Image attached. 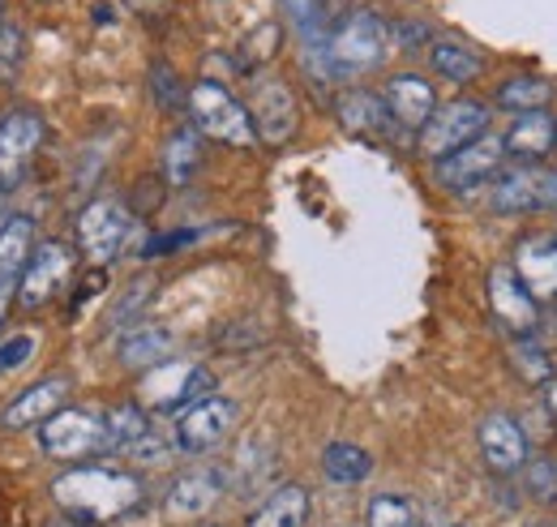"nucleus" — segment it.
Masks as SVG:
<instances>
[{
    "label": "nucleus",
    "instance_id": "nucleus-19",
    "mask_svg": "<svg viewBox=\"0 0 557 527\" xmlns=\"http://www.w3.org/2000/svg\"><path fill=\"white\" fill-rule=\"evenodd\" d=\"M65 399H70V382H65V378H44V382L26 387L22 395H17L13 403H9V407H4L0 425H4L9 433L35 429V425H44L48 416H57V412L65 407Z\"/></svg>",
    "mask_w": 557,
    "mask_h": 527
},
{
    "label": "nucleus",
    "instance_id": "nucleus-32",
    "mask_svg": "<svg viewBox=\"0 0 557 527\" xmlns=\"http://www.w3.org/2000/svg\"><path fill=\"white\" fill-rule=\"evenodd\" d=\"M364 527H417V506L404 493H377L364 511Z\"/></svg>",
    "mask_w": 557,
    "mask_h": 527
},
{
    "label": "nucleus",
    "instance_id": "nucleus-11",
    "mask_svg": "<svg viewBox=\"0 0 557 527\" xmlns=\"http://www.w3.org/2000/svg\"><path fill=\"white\" fill-rule=\"evenodd\" d=\"M502 163H506V137L502 133H481L463 150L437 159V181L446 189H455V194L459 189H476V185H485L502 172Z\"/></svg>",
    "mask_w": 557,
    "mask_h": 527
},
{
    "label": "nucleus",
    "instance_id": "nucleus-42",
    "mask_svg": "<svg viewBox=\"0 0 557 527\" xmlns=\"http://www.w3.org/2000/svg\"><path fill=\"white\" fill-rule=\"evenodd\" d=\"M44 527H99V524H90V519H77V515H65V519H52V524H44Z\"/></svg>",
    "mask_w": 557,
    "mask_h": 527
},
{
    "label": "nucleus",
    "instance_id": "nucleus-39",
    "mask_svg": "<svg viewBox=\"0 0 557 527\" xmlns=\"http://www.w3.org/2000/svg\"><path fill=\"white\" fill-rule=\"evenodd\" d=\"M424 39H429V26H420V22H408V26L399 22V26H391V44H404L408 52H412L417 44H424Z\"/></svg>",
    "mask_w": 557,
    "mask_h": 527
},
{
    "label": "nucleus",
    "instance_id": "nucleus-20",
    "mask_svg": "<svg viewBox=\"0 0 557 527\" xmlns=\"http://www.w3.org/2000/svg\"><path fill=\"white\" fill-rule=\"evenodd\" d=\"M506 137V155L519 159V163H541L549 150L557 146V121L549 112H523L510 121Z\"/></svg>",
    "mask_w": 557,
    "mask_h": 527
},
{
    "label": "nucleus",
    "instance_id": "nucleus-3",
    "mask_svg": "<svg viewBox=\"0 0 557 527\" xmlns=\"http://www.w3.org/2000/svg\"><path fill=\"white\" fill-rule=\"evenodd\" d=\"M189 121H194V130L202 133V137H214V142H223V146H253L258 142V133H253V117H249V108L223 86V82H194L189 86Z\"/></svg>",
    "mask_w": 557,
    "mask_h": 527
},
{
    "label": "nucleus",
    "instance_id": "nucleus-25",
    "mask_svg": "<svg viewBox=\"0 0 557 527\" xmlns=\"http://www.w3.org/2000/svg\"><path fill=\"white\" fill-rule=\"evenodd\" d=\"M198 168H202V133L194 125H181V130L168 133V142H163V181L168 185H189Z\"/></svg>",
    "mask_w": 557,
    "mask_h": 527
},
{
    "label": "nucleus",
    "instance_id": "nucleus-22",
    "mask_svg": "<svg viewBox=\"0 0 557 527\" xmlns=\"http://www.w3.org/2000/svg\"><path fill=\"white\" fill-rule=\"evenodd\" d=\"M168 352H172V330L150 327V322L129 327L116 343V360L125 369H154V365L168 360Z\"/></svg>",
    "mask_w": 557,
    "mask_h": 527
},
{
    "label": "nucleus",
    "instance_id": "nucleus-24",
    "mask_svg": "<svg viewBox=\"0 0 557 527\" xmlns=\"http://www.w3.org/2000/svg\"><path fill=\"white\" fill-rule=\"evenodd\" d=\"M278 4H283V13H287L292 30L300 35L309 61L322 65V73H331V69H326V39H331V30H326V17H322V4H318V0H278Z\"/></svg>",
    "mask_w": 557,
    "mask_h": 527
},
{
    "label": "nucleus",
    "instance_id": "nucleus-6",
    "mask_svg": "<svg viewBox=\"0 0 557 527\" xmlns=\"http://www.w3.org/2000/svg\"><path fill=\"white\" fill-rule=\"evenodd\" d=\"M129 232H134V210L116 198H95L77 215V249L95 266L121 258V249L129 245Z\"/></svg>",
    "mask_w": 557,
    "mask_h": 527
},
{
    "label": "nucleus",
    "instance_id": "nucleus-10",
    "mask_svg": "<svg viewBox=\"0 0 557 527\" xmlns=\"http://www.w3.org/2000/svg\"><path fill=\"white\" fill-rule=\"evenodd\" d=\"M141 391H146V403L159 407V412H185L189 403H198V399H207L214 391V378H210V369H202V365L163 360V365H154L146 373Z\"/></svg>",
    "mask_w": 557,
    "mask_h": 527
},
{
    "label": "nucleus",
    "instance_id": "nucleus-28",
    "mask_svg": "<svg viewBox=\"0 0 557 527\" xmlns=\"http://www.w3.org/2000/svg\"><path fill=\"white\" fill-rule=\"evenodd\" d=\"M493 103L502 108V112H515V117H523V112H549V103H554V82H545V77H506L502 86H497V95H493Z\"/></svg>",
    "mask_w": 557,
    "mask_h": 527
},
{
    "label": "nucleus",
    "instance_id": "nucleus-15",
    "mask_svg": "<svg viewBox=\"0 0 557 527\" xmlns=\"http://www.w3.org/2000/svg\"><path fill=\"white\" fill-rule=\"evenodd\" d=\"M476 446H481V459L488 463L493 476H519L528 467V433L506 412H493V416L481 420Z\"/></svg>",
    "mask_w": 557,
    "mask_h": 527
},
{
    "label": "nucleus",
    "instance_id": "nucleus-36",
    "mask_svg": "<svg viewBox=\"0 0 557 527\" xmlns=\"http://www.w3.org/2000/svg\"><path fill=\"white\" fill-rule=\"evenodd\" d=\"M523 476H528V493L536 498V502H557V467L554 459H545V455H536V459H528L523 467Z\"/></svg>",
    "mask_w": 557,
    "mask_h": 527
},
{
    "label": "nucleus",
    "instance_id": "nucleus-17",
    "mask_svg": "<svg viewBox=\"0 0 557 527\" xmlns=\"http://www.w3.org/2000/svg\"><path fill=\"white\" fill-rule=\"evenodd\" d=\"M382 99H386L391 121L404 125V130H424V121L437 112V90H433V82H424L420 73H395V77L386 82Z\"/></svg>",
    "mask_w": 557,
    "mask_h": 527
},
{
    "label": "nucleus",
    "instance_id": "nucleus-29",
    "mask_svg": "<svg viewBox=\"0 0 557 527\" xmlns=\"http://www.w3.org/2000/svg\"><path fill=\"white\" fill-rule=\"evenodd\" d=\"M369 471H373V455L356 442H331L322 451V476L331 485H364Z\"/></svg>",
    "mask_w": 557,
    "mask_h": 527
},
{
    "label": "nucleus",
    "instance_id": "nucleus-44",
    "mask_svg": "<svg viewBox=\"0 0 557 527\" xmlns=\"http://www.w3.org/2000/svg\"><path fill=\"white\" fill-rule=\"evenodd\" d=\"M0 22H4V0H0Z\"/></svg>",
    "mask_w": 557,
    "mask_h": 527
},
{
    "label": "nucleus",
    "instance_id": "nucleus-34",
    "mask_svg": "<svg viewBox=\"0 0 557 527\" xmlns=\"http://www.w3.org/2000/svg\"><path fill=\"white\" fill-rule=\"evenodd\" d=\"M150 95L163 112H181L189 103V90L176 82V69L172 65H150Z\"/></svg>",
    "mask_w": 557,
    "mask_h": 527
},
{
    "label": "nucleus",
    "instance_id": "nucleus-12",
    "mask_svg": "<svg viewBox=\"0 0 557 527\" xmlns=\"http://www.w3.org/2000/svg\"><path fill=\"white\" fill-rule=\"evenodd\" d=\"M70 270H73L70 245H61V241L35 245V254L26 258L22 274H17V305H22V309H44V305L65 287Z\"/></svg>",
    "mask_w": 557,
    "mask_h": 527
},
{
    "label": "nucleus",
    "instance_id": "nucleus-1",
    "mask_svg": "<svg viewBox=\"0 0 557 527\" xmlns=\"http://www.w3.org/2000/svg\"><path fill=\"white\" fill-rule=\"evenodd\" d=\"M52 498L65 515L90 519V524H112L125 519L141 506V480L121 467H73L52 480Z\"/></svg>",
    "mask_w": 557,
    "mask_h": 527
},
{
    "label": "nucleus",
    "instance_id": "nucleus-41",
    "mask_svg": "<svg viewBox=\"0 0 557 527\" xmlns=\"http://www.w3.org/2000/svg\"><path fill=\"white\" fill-rule=\"evenodd\" d=\"M541 403H545V412H549V420L557 425V378H549L545 387H541Z\"/></svg>",
    "mask_w": 557,
    "mask_h": 527
},
{
    "label": "nucleus",
    "instance_id": "nucleus-5",
    "mask_svg": "<svg viewBox=\"0 0 557 527\" xmlns=\"http://www.w3.org/2000/svg\"><path fill=\"white\" fill-rule=\"evenodd\" d=\"M488 206L497 215H541L557 210V172L545 163H515L493 176Z\"/></svg>",
    "mask_w": 557,
    "mask_h": 527
},
{
    "label": "nucleus",
    "instance_id": "nucleus-2",
    "mask_svg": "<svg viewBox=\"0 0 557 527\" xmlns=\"http://www.w3.org/2000/svg\"><path fill=\"white\" fill-rule=\"evenodd\" d=\"M386 52H391V26L373 9H356L326 39V69L331 77H364L386 61Z\"/></svg>",
    "mask_w": 557,
    "mask_h": 527
},
{
    "label": "nucleus",
    "instance_id": "nucleus-18",
    "mask_svg": "<svg viewBox=\"0 0 557 527\" xmlns=\"http://www.w3.org/2000/svg\"><path fill=\"white\" fill-rule=\"evenodd\" d=\"M515 274L523 279V287L541 305L557 301V232L519 241V249H515Z\"/></svg>",
    "mask_w": 557,
    "mask_h": 527
},
{
    "label": "nucleus",
    "instance_id": "nucleus-35",
    "mask_svg": "<svg viewBox=\"0 0 557 527\" xmlns=\"http://www.w3.org/2000/svg\"><path fill=\"white\" fill-rule=\"evenodd\" d=\"M150 296H154V283H150V279L129 283V292H125V296L112 305V327H125V330L134 327V322L141 318V309L150 305Z\"/></svg>",
    "mask_w": 557,
    "mask_h": 527
},
{
    "label": "nucleus",
    "instance_id": "nucleus-37",
    "mask_svg": "<svg viewBox=\"0 0 557 527\" xmlns=\"http://www.w3.org/2000/svg\"><path fill=\"white\" fill-rule=\"evenodd\" d=\"M35 356V334H9V339H0V373H13V369H22L26 360Z\"/></svg>",
    "mask_w": 557,
    "mask_h": 527
},
{
    "label": "nucleus",
    "instance_id": "nucleus-14",
    "mask_svg": "<svg viewBox=\"0 0 557 527\" xmlns=\"http://www.w3.org/2000/svg\"><path fill=\"white\" fill-rule=\"evenodd\" d=\"M488 305H493V318L510 330L515 339L519 334H536L541 301L523 287V279L515 274V266H493L488 270Z\"/></svg>",
    "mask_w": 557,
    "mask_h": 527
},
{
    "label": "nucleus",
    "instance_id": "nucleus-38",
    "mask_svg": "<svg viewBox=\"0 0 557 527\" xmlns=\"http://www.w3.org/2000/svg\"><path fill=\"white\" fill-rule=\"evenodd\" d=\"M198 241V232H168V236H150L146 245H141V258H168L172 249H185V245H194Z\"/></svg>",
    "mask_w": 557,
    "mask_h": 527
},
{
    "label": "nucleus",
    "instance_id": "nucleus-23",
    "mask_svg": "<svg viewBox=\"0 0 557 527\" xmlns=\"http://www.w3.org/2000/svg\"><path fill=\"white\" fill-rule=\"evenodd\" d=\"M429 65H433L437 77H446L455 86H468V82H476L485 73V57L476 48L459 44V39H433L429 44Z\"/></svg>",
    "mask_w": 557,
    "mask_h": 527
},
{
    "label": "nucleus",
    "instance_id": "nucleus-8",
    "mask_svg": "<svg viewBox=\"0 0 557 527\" xmlns=\"http://www.w3.org/2000/svg\"><path fill=\"white\" fill-rule=\"evenodd\" d=\"M44 137H48V125L30 108H9L0 117V189H17L26 181Z\"/></svg>",
    "mask_w": 557,
    "mask_h": 527
},
{
    "label": "nucleus",
    "instance_id": "nucleus-33",
    "mask_svg": "<svg viewBox=\"0 0 557 527\" xmlns=\"http://www.w3.org/2000/svg\"><path fill=\"white\" fill-rule=\"evenodd\" d=\"M26 65V30L22 22H0V86H13Z\"/></svg>",
    "mask_w": 557,
    "mask_h": 527
},
{
    "label": "nucleus",
    "instance_id": "nucleus-21",
    "mask_svg": "<svg viewBox=\"0 0 557 527\" xmlns=\"http://www.w3.org/2000/svg\"><path fill=\"white\" fill-rule=\"evenodd\" d=\"M335 117H339V125L348 133H356V137H382L386 125H391L386 99L373 95V90H360V86H351V90H344V95L335 99Z\"/></svg>",
    "mask_w": 557,
    "mask_h": 527
},
{
    "label": "nucleus",
    "instance_id": "nucleus-7",
    "mask_svg": "<svg viewBox=\"0 0 557 527\" xmlns=\"http://www.w3.org/2000/svg\"><path fill=\"white\" fill-rule=\"evenodd\" d=\"M39 446L48 459H90L108 451V433H103V416L82 412V407H61L57 416H48L39 425Z\"/></svg>",
    "mask_w": 557,
    "mask_h": 527
},
{
    "label": "nucleus",
    "instance_id": "nucleus-30",
    "mask_svg": "<svg viewBox=\"0 0 557 527\" xmlns=\"http://www.w3.org/2000/svg\"><path fill=\"white\" fill-rule=\"evenodd\" d=\"M30 254H35V223H30V215H13L0 228V279L17 283V274H22Z\"/></svg>",
    "mask_w": 557,
    "mask_h": 527
},
{
    "label": "nucleus",
    "instance_id": "nucleus-45",
    "mask_svg": "<svg viewBox=\"0 0 557 527\" xmlns=\"http://www.w3.org/2000/svg\"><path fill=\"white\" fill-rule=\"evenodd\" d=\"M554 150H557V146H554Z\"/></svg>",
    "mask_w": 557,
    "mask_h": 527
},
{
    "label": "nucleus",
    "instance_id": "nucleus-4",
    "mask_svg": "<svg viewBox=\"0 0 557 527\" xmlns=\"http://www.w3.org/2000/svg\"><path fill=\"white\" fill-rule=\"evenodd\" d=\"M488 133V103L481 99H455V103H437V112L424 121L417 146L424 159H446L455 150H463L468 142H476Z\"/></svg>",
    "mask_w": 557,
    "mask_h": 527
},
{
    "label": "nucleus",
    "instance_id": "nucleus-31",
    "mask_svg": "<svg viewBox=\"0 0 557 527\" xmlns=\"http://www.w3.org/2000/svg\"><path fill=\"white\" fill-rule=\"evenodd\" d=\"M510 365L519 369V378H528L532 387H545L554 373V356H549V347L541 343V334H519V339H510Z\"/></svg>",
    "mask_w": 557,
    "mask_h": 527
},
{
    "label": "nucleus",
    "instance_id": "nucleus-13",
    "mask_svg": "<svg viewBox=\"0 0 557 527\" xmlns=\"http://www.w3.org/2000/svg\"><path fill=\"white\" fill-rule=\"evenodd\" d=\"M249 117H253V133L258 142L267 146H283L292 142V133L300 125V108H296V95L287 82L278 77H262L253 86V103H249Z\"/></svg>",
    "mask_w": 557,
    "mask_h": 527
},
{
    "label": "nucleus",
    "instance_id": "nucleus-9",
    "mask_svg": "<svg viewBox=\"0 0 557 527\" xmlns=\"http://www.w3.org/2000/svg\"><path fill=\"white\" fill-rule=\"evenodd\" d=\"M232 425H236V403L223 395H207V399H198V403H189V407L176 416L172 442H176V451H185V455H207V451L227 442Z\"/></svg>",
    "mask_w": 557,
    "mask_h": 527
},
{
    "label": "nucleus",
    "instance_id": "nucleus-40",
    "mask_svg": "<svg viewBox=\"0 0 557 527\" xmlns=\"http://www.w3.org/2000/svg\"><path fill=\"white\" fill-rule=\"evenodd\" d=\"M13 296H17V283H13V279H0V330H4V318H9Z\"/></svg>",
    "mask_w": 557,
    "mask_h": 527
},
{
    "label": "nucleus",
    "instance_id": "nucleus-26",
    "mask_svg": "<svg viewBox=\"0 0 557 527\" xmlns=\"http://www.w3.org/2000/svg\"><path fill=\"white\" fill-rule=\"evenodd\" d=\"M305 519H309V489L283 485L249 515L245 527H305Z\"/></svg>",
    "mask_w": 557,
    "mask_h": 527
},
{
    "label": "nucleus",
    "instance_id": "nucleus-43",
    "mask_svg": "<svg viewBox=\"0 0 557 527\" xmlns=\"http://www.w3.org/2000/svg\"><path fill=\"white\" fill-rule=\"evenodd\" d=\"M125 4H129V9H138V13H154L163 0H125Z\"/></svg>",
    "mask_w": 557,
    "mask_h": 527
},
{
    "label": "nucleus",
    "instance_id": "nucleus-27",
    "mask_svg": "<svg viewBox=\"0 0 557 527\" xmlns=\"http://www.w3.org/2000/svg\"><path fill=\"white\" fill-rule=\"evenodd\" d=\"M103 433H108V451L112 455H129L134 446H141L154 433V425H150V416L141 412L138 403H116L103 416Z\"/></svg>",
    "mask_w": 557,
    "mask_h": 527
},
{
    "label": "nucleus",
    "instance_id": "nucleus-16",
    "mask_svg": "<svg viewBox=\"0 0 557 527\" xmlns=\"http://www.w3.org/2000/svg\"><path fill=\"white\" fill-rule=\"evenodd\" d=\"M223 489H227L223 471H214V467H194V471H185V476L172 480V489H168V498H163V511H168V519H176V524L202 519L210 506L223 498Z\"/></svg>",
    "mask_w": 557,
    "mask_h": 527
}]
</instances>
